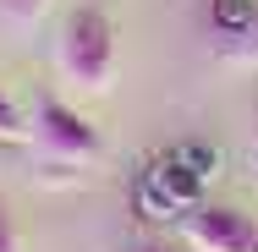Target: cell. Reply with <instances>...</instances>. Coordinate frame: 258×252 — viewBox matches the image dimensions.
I'll return each instance as SVG.
<instances>
[{"label": "cell", "mask_w": 258, "mask_h": 252, "mask_svg": "<svg viewBox=\"0 0 258 252\" xmlns=\"http://www.w3.org/2000/svg\"><path fill=\"white\" fill-rule=\"evenodd\" d=\"M176 225L192 252H258V219L236 203H192Z\"/></svg>", "instance_id": "cell-3"}, {"label": "cell", "mask_w": 258, "mask_h": 252, "mask_svg": "<svg viewBox=\"0 0 258 252\" xmlns=\"http://www.w3.org/2000/svg\"><path fill=\"white\" fill-rule=\"evenodd\" d=\"M28 148L39 159V181L44 176L60 181V176H83L104 153V143H99V132H94V121L77 115L66 99H39L33 115H28Z\"/></svg>", "instance_id": "cell-1"}, {"label": "cell", "mask_w": 258, "mask_h": 252, "mask_svg": "<svg viewBox=\"0 0 258 252\" xmlns=\"http://www.w3.org/2000/svg\"><path fill=\"white\" fill-rule=\"evenodd\" d=\"M253 159H258V132H253Z\"/></svg>", "instance_id": "cell-8"}, {"label": "cell", "mask_w": 258, "mask_h": 252, "mask_svg": "<svg viewBox=\"0 0 258 252\" xmlns=\"http://www.w3.org/2000/svg\"><path fill=\"white\" fill-rule=\"evenodd\" d=\"M0 148H6V143H0Z\"/></svg>", "instance_id": "cell-9"}, {"label": "cell", "mask_w": 258, "mask_h": 252, "mask_svg": "<svg viewBox=\"0 0 258 252\" xmlns=\"http://www.w3.org/2000/svg\"><path fill=\"white\" fill-rule=\"evenodd\" d=\"M0 143H6V148H22V143H28V115L6 99V94H0Z\"/></svg>", "instance_id": "cell-5"}, {"label": "cell", "mask_w": 258, "mask_h": 252, "mask_svg": "<svg viewBox=\"0 0 258 252\" xmlns=\"http://www.w3.org/2000/svg\"><path fill=\"white\" fill-rule=\"evenodd\" d=\"M44 11H50V0H0V28H11V33H33Z\"/></svg>", "instance_id": "cell-4"}, {"label": "cell", "mask_w": 258, "mask_h": 252, "mask_svg": "<svg viewBox=\"0 0 258 252\" xmlns=\"http://www.w3.org/2000/svg\"><path fill=\"white\" fill-rule=\"evenodd\" d=\"M55 71L77 94H104L115 82V22L104 17L99 6L66 11L60 39H55Z\"/></svg>", "instance_id": "cell-2"}, {"label": "cell", "mask_w": 258, "mask_h": 252, "mask_svg": "<svg viewBox=\"0 0 258 252\" xmlns=\"http://www.w3.org/2000/svg\"><path fill=\"white\" fill-rule=\"evenodd\" d=\"M0 252H22L17 247V225H11V203L0 198Z\"/></svg>", "instance_id": "cell-7"}, {"label": "cell", "mask_w": 258, "mask_h": 252, "mask_svg": "<svg viewBox=\"0 0 258 252\" xmlns=\"http://www.w3.org/2000/svg\"><path fill=\"white\" fill-rule=\"evenodd\" d=\"M110 252H176V241H165V236H132V241H121Z\"/></svg>", "instance_id": "cell-6"}]
</instances>
